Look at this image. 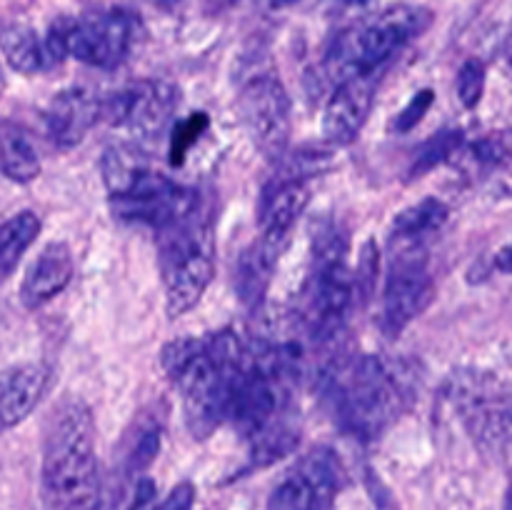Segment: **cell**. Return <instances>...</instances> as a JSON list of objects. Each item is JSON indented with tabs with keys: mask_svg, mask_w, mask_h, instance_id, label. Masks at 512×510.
I'll list each match as a JSON object with an SVG mask.
<instances>
[{
	"mask_svg": "<svg viewBox=\"0 0 512 510\" xmlns=\"http://www.w3.org/2000/svg\"><path fill=\"white\" fill-rule=\"evenodd\" d=\"M43 488L50 510H100L103 485L95 455V423L83 400H63L50 418Z\"/></svg>",
	"mask_w": 512,
	"mask_h": 510,
	"instance_id": "obj_1",
	"label": "cell"
},
{
	"mask_svg": "<svg viewBox=\"0 0 512 510\" xmlns=\"http://www.w3.org/2000/svg\"><path fill=\"white\" fill-rule=\"evenodd\" d=\"M333 393L335 415L353 438H380L408 405V385L393 363L375 355L340 363L325 378Z\"/></svg>",
	"mask_w": 512,
	"mask_h": 510,
	"instance_id": "obj_2",
	"label": "cell"
},
{
	"mask_svg": "<svg viewBox=\"0 0 512 510\" xmlns=\"http://www.w3.org/2000/svg\"><path fill=\"white\" fill-rule=\"evenodd\" d=\"M430 25V13L415 5H393L375 18L338 33L323 60L325 75L335 85L355 75H378L415 35Z\"/></svg>",
	"mask_w": 512,
	"mask_h": 510,
	"instance_id": "obj_3",
	"label": "cell"
},
{
	"mask_svg": "<svg viewBox=\"0 0 512 510\" xmlns=\"http://www.w3.org/2000/svg\"><path fill=\"white\" fill-rule=\"evenodd\" d=\"M163 368L183 400V413L193 438L205 440L228 420L225 378L208 338H178L163 348Z\"/></svg>",
	"mask_w": 512,
	"mask_h": 510,
	"instance_id": "obj_4",
	"label": "cell"
},
{
	"mask_svg": "<svg viewBox=\"0 0 512 510\" xmlns=\"http://www.w3.org/2000/svg\"><path fill=\"white\" fill-rule=\"evenodd\" d=\"M160 273L170 318L190 313L203 300L215 273L213 228L193 215L160 230Z\"/></svg>",
	"mask_w": 512,
	"mask_h": 510,
	"instance_id": "obj_5",
	"label": "cell"
},
{
	"mask_svg": "<svg viewBox=\"0 0 512 510\" xmlns=\"http://www.w3.org/2000/svg\"><path fill=\"white\" fill-rule=\"evenodd\" d=\"M448 398L475 445L500 455L512 443V395L495 375L460 370L448 383Z\"/></svg>",
	"mask_w": 512,
	"mask_h": 510,
	"instance_id": "obj_6",
	"label": "cell"
},
{
	"mask_svg": "<svg viewBox=\"0 0 512 510\" xmlns=\"http://www.w3.org/2000/svg\"><path fill=\"white\" fill-rule=\"evenodd\" d=\"M435 295L433 270L425 248H390V268L380 300V330L398 338Z\"/></svg>",
	"mask_w": 512,
	"mask_h": 510,
	"instance_id": "obj_7",
	"label": "cell"
},
{
	"mask_svg": "<svg viewBox=\"0 0 512 510\" xmlns=\"http://www.w3.org/2000/svg\"><path fill=\"white\" fill-rule=\"evenodd\" d=\"M110 210L125 225L165 230L198 213V193L148 168L125 193L110 195Z\"/></svg>",
	"mask_w": 512,
	"mask_h": 510,
	"instance_id": "obj_8",
	"label": "cell"
},
{
	"mask_svg": "<svg viewBox=\"0 0 512 510\" xmlns=\"http://www.w3.org/2000/svg\"><path fill=\"white\" fill-rule=\"evenodd\" d=\"M180 93L165 80H138L103 100V115L140 143H155L173 125Z\"/></svg>",
	"mask_w": 512,
	"mask_h": 510,
	"instance_id": "obj_9",
	"label": "cell"
},
{
	"mask_svg": "<svg viewBox=\"0 0 512 510\" xmlns=\"http://www.w3.org/2000/svg\"><path fill=\"white\" fill-rule=\"evenodd\" d=\"M345 485L348 470L340 455L330 448H315L275 485L268 510H333Z\"/></svg>",
	"mask_w": 512,
	"mask_h": 510,
	"instance_id": "obj_10",
	"label": "cell"
},
{
	"mask_svg": "<svg viewBox=\"0 0 512 510\" xmlns=\"http://www.w3.org/2000/svg\"><path fill=\"white\" fill-rule=\"evenodd\" d=\"M240 113L255 148L265 158H283L293 133V108L288 90L275 75H258L240 93Z\"/></svg>",
	"mask_w": 512,
	"mask_h": 510,
	"instance_id": "obj_11",
	"label": "cell"
},
{
	"mask_svg": "<svg viewBox=\"0 0 512 510\" xmlns=\"http://www.w3.org/2000/svg\"><path fill=\"white\" fill-rule=\"evenodd\" d=\"M138 33L140 20L130 10L90 13L70 25V55L93 68H120L133 53Z\"/></svg>",
	"mask_w": 512,
	"mask_h": 510,
	"instance_id": "obj_12",
	"label": "cell"
},
{
	"mask_svg": "<svg viewBox=\"0 0 512 510\" xmlns=\"http://www.w3.org/2000/svg\"><path fill=\"white\" fill-rule=\"evenodd\" d=\"M375 98V75H355L335 85L323 113V135L330 145H350L363 130Z\"/></svg>",
	"mask_w": 512,
	"mask_h": 510,
	"instance_id": "obj_13",
	"label": "cell"
},
{
	"mask_svg": "<svg viewBox=\"0 0 512 510\" xmlns=\"http://www.w3.org/2000/svg\"><path fill=\"white\" fill-rule=\"evenodd\" d=\"M103 118V100L90 88H65L50 100L45 125L48 135L58 148H75L83 143L85 135L93 130V125Z\"/></svg>",
	"mask_w": 512,
	"mask_h": 510,
	"instance_id": "obj_14",
	"label": "cell"
},
{
	"mask_svg": "<svg viewBox=\"0 0 512 510\" xmlns=\"http://www.w3.org/2000/svg\"><path fill=\"white\" fill-rule=\"evenodd\" d=\"M308 200L310 190L303 178L288 175V178H280L278 183H270L260 200V238L285 248Z\"/></svg>",
	"mask_w": 512,
	"mask_h": 510,
	"instance_id": "obj_15",
	"label": "cell"
},
{
	"mask_svg": "<svg viewBox=\"0 0 512 510\" xmlns=\"http://www.w3.org/2000/svg\"><path fill=\"white\" fill-rule=\"evenodd\" d=\"M48 385V370L38 363L15 365L0 373V430L18 425L33 413Z\"/></svg>",
	"mask_w": 512,
	"mask_h": 510,
	"instance_id": "obj_16",
	"label": "cell"
},
{
	"mask_svg": "<svg viewBox=\"0 0 512 510\" xmlns=\"http://www.w3.org/2000/svg\"><path fill=\"white\" fill-rule=\"evenodd\" d=\"M73 278V255L65 243H50L28 268L20 288V298L28 308H40L63 293Z\"/></svg>",
	"mask_w": 512,
	"mask_h": 510,
	"instance_id": "obj_17",
	"label": "cell"
},
{
	"mask_svg": "<svg viewBox=\"0 0 512 510\" xmlns=\"http://www.w3.org/2000/svg\"><path fill=\"white\" fill-rule=\"evenodd\" d=\"M283 250L285 248L280 245L258 238L240 255L238 268H235V293L245 308L258 313L265 305V293H268V285L273 280L275 265H278Z\"/></svg>",
	"mask_w": 512,
	"mask_h": 510,
	"instance_id": "obj_18",
	"label": "cell"
},
{
	"mask_svg": "<svg viewBox=\"0 0 512 510\" xmlns=\"http://www.w3.org/2000/svg\"><path fill=\"white\" fill-rule=\"evenodd\" d=\"M450 210L443 200L425 198L420 203L410 205L398 218L393 220L390 230V248H425L448 223Z\"/></svg>",
	"mask_w": 512,
	"mask_h": 510,
	"instance_id": "obj_19",
	"label": "cell"
},
{
	"mask_svg": "<svg viewBox=\"0 0 512 510\" xmlns=\"http://www.w3.org/2000/svg\"><path fill=\"white\" fill-rule=\"evenodd\" d=\"M453 160H458L460 173L473 180L505 168L512 163V130H495L463 145Z\"/></svg>",
	"mask_w": 512,
	"mask_h": 510,
	"instance_id": "obj_20",
	"label": "cell"
},
{
	"mask_svg": "<svg viewBox=\"0 0 512 510\" xmlns=\"http://www.w3.org/2000/svg\"><path fill=\"white\" fill-rule=\"evenodd\" d=\"M40 235V218L30 210L13 215L0 225V283L8 278L25 255V250L33 245Z\"/></svg>",
	"mask_w": 512,
	"mask_h": 510,
	"instance_id": "obj_21",
	"label": "cell"
},
{
	"mask_svg": "<svg viewBox=\"0 0 512 510\" xmlns=\"http://www.w3.org/2000/svg\"><path fill=\"white\" fill-rule=\"evenodd\" d=\"M0 170L15 183H30L40 175V158L23 130H0Z\"/></svg>",
	"mask_w": 512,
	"mask_h": 510,
	"instance_id": "obj_22",
	"label": "cell"
},
{
	"mask_svg": "<svg viewBox=\"0 0 512 510\" xmlns=\"http://www.w3.org/2000/svg\"><path fill=\"white\" fill-rule=\"evenodd\" d=\"M0 50H3L5 60L18 73H38L45 68L43 55V40L25 25H5L0 28Z\"/></svg>",
	"mask_w": 512,
	"mask_h": 510,
	"instance_id": "obj_23",
	"label": "cell"
},
{
	"mask_svg": "<svg viewBox=\"0 0 512 510\" xmlns=\"http://www.w3.org/2000/svg\"><path fill=\"white\" fill-rule=\"evenodd\" d=\"M460 148H463V133H460V130H440L433 138L425 140L423 148L418 150V155H415L413 163H410V178H420V175L430 173V170H435L438 165L450 163Z\"/></svg>",
	"mask_w": 512,
	"mask_h": 510,
	"instance_id": "obj_24",
	"label": "cell"
},
{
	"mask_svg": "<svg viewBox=\"0 0 512 510\" xmlns=\"http://www.w3.org/2000/svg\"><path fill=\"white\" fill-rule=\"evenodd\" d=\"M378 273H380V253L375 240H368L360 250L358 268L353 270V283H355V300H363L368 303L375 293V285H378Z\"/></svg>",
	"mask_w": 512,
	"mask_h": 510,
	"instance_id": "obj_25",
	"label": "cell"
},
{
	"mask_svg": "<svg viewBox=\"0 0 512 510\" xmlns=\"http://www.w3.org/2000/svg\"><path fill=\"white\" fill-rule=\"evenodd\" d=\"M485 80H488V70H485L483 60H465L458 73V98L465 108H475L483 100Z\"/></svg>",
	"mask_w": 512,
	"mask_h": 510,
	"instance_id": "obj_26",
	"label": "cell"
},
{
	"mask_svg": "<svg viewBox=\"0 0 512 510\" xmlns=\"http://www.w3.org/2000/svg\"><path fill=\"white\" fill-rule=\"evenodd\" d=\"M70 25H73V18H60L50 25L48 35L43 40L45 65L63 63L70 55Z\"/></svg>",
	"mask_w": 512,
	"mask_h": 510,
	"instance_id": "obj_27",
	"label": "cell"
},
{
	"mask_svg": "<svg viewBox=\"0 0 512 510\" xmlns=\"http://www.w3.org/2000/svg\"><path fill=\"white\" fill-rule=\"evenodd\" d=\"M160 450V428H143L135 438L133 448L128 453V465L133 473L143 470L145 465H150L155 460Z\"/></svg>",
	"mask_w": 512,
	"mask_h": 510,
	"instance_id": "obj_28",
	"label": "cell"
},
{
	"mask_svg": "<svg viewBox=\"0 0 512 510\" xmlns=\"http://www.w3.org/2000/svg\"><path fill=\"white\" fill-rule=\"evenodd\" d=\"M205 123H208L205 115H190L188 120H180V123L173 125V155H170L173 163H180V160L185 158L190 145H193L195 138L205 130Z\"/></svg>",
	"mask_w": 512,
	"mask_h": 510,
	"instance_id": "obj_29",
	"label": "cell"
},
{
	"mask_svg": "<svg viewBox=\"0 0 512 510\" xmlns=\"http://www.w3.org/2000/svg\"><path fill=\"white\" fill-rule=\"evenodd\" d=\"M435 100V93L430 88L425 90H418V93L413 95V98L408 100V105H405L403 110H400V115L395 118V130L398 133H408V130H413L415 125L420 123V120L428 115L430 105H433Z\"/></svg>",
	"mask_w": 512,
	"mask_h": 510,
	"instance_id": "obj_30",
	"label": "cell"
},
{
	"mask_svg": "<svg viewBox=\"0 0 512 510\" xmlns=\"http://www.w3.org/2000/svg\"><path fill=\"white\" fill-rule=\"evenodd\" d=\"M338 15H360L375 5V0H333Z\"/></svg>",
	"mask_w": 512,
	"mask_h": 510,
	"instance_id": "obj_31",
	"label": "cell"
},
{
	"mask_svg": "<svg viewBox=\"0 0 512 510\" xmlns=\"http://www.w3.org/2000/svg\"><path fill=\"white\" fill-rule=\"evenodd\" d=\"M495 268L500 273H512V243L505 245L498 255H495Z\"/></svg>",
	"mask_w": 512,
	"mask_h": 510,
	"instance_id": "obj_32",
	"label": "cell"
},
{
	"mask_svg": "<svg viewBox=\"0 0 512 510\" xmlns=\"http://www.w3.org/2000/svg\"><path fill=\"white\" fill-rule=\"evenodd\" d=\"M505 510H512V485L508 488V493H505Z\"/></svg>",
	"mask_w": 512,
	"mask_h": 510,
	"instance_id": "obj_33",
	"label": "cell"
},
{
	"mask_svg": "<svg viewBox=\"0 0 512 510\" xmlns=\"http://www.w3.org/2000/svg\"><path fill=\"white\" fill-rule=\"evenodd\" d=\"M295 3H303V0H275V5H295Z\"/></svg>",
	"mask_w": 512,
	"mask_h": 510,
	"instance_id": "obj_34",
	"label": "cell"
},
{
	"mask_svg": "<svg viewBox=\"0 0 512 510\" xmlns=\"http://www.w3.org/2000/svg\"><path fill=\"white\" fill-rule=\"evenodd\" d=\"M508 63H510V68H512V40L508 43Z\"/></svg>",
	"mask_w": 512,
	"mask_h": 510,
	"instance_id": "obj_35",
	"label": "cell"
}]
</instances>
